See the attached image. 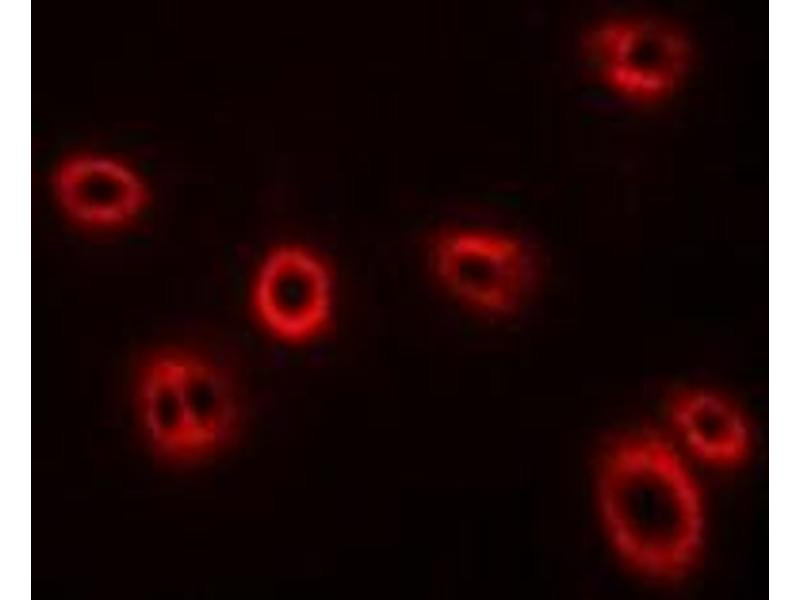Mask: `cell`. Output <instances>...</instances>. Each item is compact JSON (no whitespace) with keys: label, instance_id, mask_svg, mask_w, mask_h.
Here are the masks:
<instances>
[{"label":"cell","instance_id":"277c9868","mask_svg":"<svg viewBox=\"0 0 800 600\" xmlns=\"http://www.w3.org/2000/svg\"><path fill=\"white\" fill-rule=\"evenodd\" d=\"M333 279L312 250L295 244L272 249L261 262L252 286V306L274 337L300 344L318 337L333 310Z\"/></svg>","mask_w":800,"mask_h":600},{"label":"cell","instance_id":"7a4b0ae2","mask_svg":"<svg viewBox=\"0 0 800 600\" xmlns=\"http://www.w3.org/2000/svg\"><path fill=\"white\" fill-rule=\"evenodd\" d=\"M134 406L145 446L160 462L174 466L218 451L238 424L225 374L206 358L181 349L146 360L137 376Z\"/></svg>","mask_w":800,"mask_h":600},{"label":"cell","instance_id":"52a82bcc","mask_svg":"<svg viewBox=\"0 0 800 600\" xmlns=\"http://www.w3.org/2000/svg\"><path fill=\"white\" fill-rule=\"evenodd\" d=\"M671 418L687 448L705 462L734 465L748 452L746 420L719 394L703 390L681 393L672 403Z\"/></svg>","mask_w":800,"mask_h":600},{"label":"cell","instance_id":"6da1fadb","mask_svg":"<svg viewBox=\"0 0 800 600\" xmlns=\"http://www.w3.org/2000/svg\"><path fill=\"white\" fill-rule=\"evenodd\" d=\"M601 516L616 551L657 577L683 572L702 538V506L678 454L653 437H633L606 454L599 473Z\"/></svg>","mask_w":800,"mask_h":600},{"label":"cell","instance_id":"5b68a950","mask_svg":"<svg viewBox=\"0 0 800 600\" xmlns=\"http://www.w3.org/2000/svg\"><path fill=\"white\" fill-rule=\"evenodd\" d=\"M52 190L64 215L91 231L123 228L146 210L150 193L143 177L127 162L103 153H77L63 159Z\"/></svg>","mask_w":800,"mask_h":600},{"label":"cell","instance_id":"3957f363","mask_svg":"<svg viewBox=\"0 0 800 600\" xmlns=\"http://www.w3.org/2000/svg\"><path fill=\"white\" fill-rule=\"evenodd\" d=\"M433 269L462 304L488 315H504L525 299L535 277L528 247L505 233L457 229L432 245Z\"/></svg>","mask_w":800,"mask_h":600},{"label":"cell","instance_id":"8992f818","mask_svg":"<svg viewBox=\"0 0 800 600\" xmlns=\"http://www.w3.org/2000/svg\"><path fill=\"white\" fill-rule=\"evenodd\" d=\"M590 47L605 81L618 92L638 98L666 92L684 60L676 36L645 23L606 25L592 35Z\"/></svg>","mask_w":800,"mask_h":600}]
</instances>
